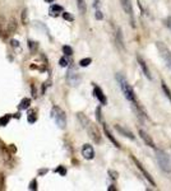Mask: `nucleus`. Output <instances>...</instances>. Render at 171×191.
Returning <instances> with one entry per match:
<instances>
[{"instance_id":"cd10ccee","label":"nucleus","mask_w":171,"mask_h":191,"mask_svg":"<svg viewBox=\"0 0 171 191\" xmlns=\"http://www.w3.org/2000/svg\"><path fill=\"white\" fill-rule=\"evenodd\" d=\"M30 190H33V191L37 190V181H36V180H32V181H31V184H30Z\"/></svg>"},{"instance_id":"20e7f679","label":"nucleus","mask_w":171,"mask_h":191,"mask_svg":"<svg viewBox=\"0 0 171 191\" xmlns=\"http://www.w3.org/2000/svg\"><path fill=\"white\" fill-rule=\"evenodd\" d=\"M51 118L56 122L60 129H65L66 126V116H65V112L58 106H54L53 110H51Z\"/></svg>"},{"instance_id":"1a4fd4ad","label":"nucleus","mask_w":171,"mask_h":191,"mask_svg":"<svg viewBox=\"0 0 171 191\" xmlns=\"http://www.w3.org/2000/svg\"><path fill=\"white\" fill-rule=\"evenodd\" d=\"M82 155L86 159L91 161L94 158V150H93V147L89 145V144H84L82 148Z\"/></svg>"},{"instance_id":"f704fd0d","label":"nucleus","mask_w":171,"mask_h":191,"mask_svg":"<svg viewBox=\"0 0 171 191\" xmlns=\"http://www.w3.org/2000/svg\"><path fill=\"white\" fill-rule=\"evenodd\" d=\"M96 112H97V118H98L100 121H101V115H100V113H101V111H100V107L97 108V111H96Z\"/></svg>"},{"instance_id":"f3484780","label":"nucleus","mask_w":171,"mask_h":191,"mask_svg":"<svg viewBox=\"0 0 171 191\" xmlns=\"http://www.w3.org/2000/svg\"><path fill=\"white\" fill-rule=\"evenodd\" d=\"M16 28H17V23L16 21L12 18L10 21H9V24H8V28H7V32L8 33H13L14 31H16Z\"/></svg>"},{"instance_id":"9b49d317","label":"nucleus","mask_w":171,"mask_h":191,"mask_svg":"<svg viewBox=\"0 0 171 191\" xmlns=\"http://www.w3.org/2000/svg\"><path fill=\"white\" fill-rule=\"evenodd\" d=\"M115 129H116V131H119V134H121L123 136L129 138L130 140H134V139H135V136L133 135V133H132L130 130H128V129L123 127L121 125H119V124H116V125H115Z\"/></svg>"},{"instance_id":"4468645a","label":"nucleus","mask_w":171,"mask_h":191,"mask_svg":"<svg viewBox=\"0 0 171 191\" xmlns=\"http://www.w3.org/2000/svg\"><path fill=\"white\" fill-rule=\"evenodd\" d=\"M103 131H105V134H106V136H107L109 139L111 140V143H112L114 145H115L116 148H120V145H119V143H117V140H116L115 138L112 136V134L110 133V130H109V129H107V126H106V125H103Z\"/></svg>"},{"instance_id":"aec40b11","label":"nucleus","mask_w":171,"mask_h":191,"mask_svg":"<svg viewBox=\"0 0 171 191\" xmlns=\"http://www.w3.org/2000/svg\"><path fill=\"white\" fill-rule=\"evenodd\" d=\"M77 5H78V9H79V12L84 14L86 13V9H87V7H86V3H84V0H77Z\"/></svg>"},{"instance_id":"9d476101","label":"nucleus","mask_w":171,"mask_h":191,"mask_svg":"<svg viewBox=\"0 0 171 191\" xmlns=\"http://www.w3.org/2000/svg\"><path fill=\"white\" fill-rule=\"evenodd\" d=\"M93 96L96 97L98 101H100V103L101 104H106L107 103V99H106V96L103 94V92H102V89L100 88V87H97V85H94V88H93Z\"/></svg>"},{"instance_id":"a878e982","label":"nucleus","mask_w":171,"mask_h":191,"mask_svg":"<svg viewBox=\"0 0 171 191\" xmlns=\"http://www.w3.org/2000/svg\"><path fill=\"white\" fill-rule=\"evenodd\" d=\"M63 18L65 19V21H69V22H72L73 19H74L72 14H69V13H66V12H63Z\"/></svg>"},{"instance_id":"2eb2a0df","label":"nucleus","mask_w":171,"mask_h":191,"mask_svg":"<svg viewBox=\"0 0 171 191\" xmlns=\"http://www.w3.org/2000/svg\"><path fill=\"white\" fill-rule=\"evenodd\" d=\"M30 106H31V99L30 98H23L21 101V103L18 104V108L19 110H27Z\"/></svg>"},{"instance_id":"412c9836","label":"nucleus","mask_w":171,"mask_h":191,"mask_svg":"<svg viewBox=\"0 0 171 191\" xmlns=\"http://www.w3.org/2000/svg\"><path fill=\"white\" fill-rule=\"evenodd\" d=\"M91 63H92V59H91V57H86V59H82V60L79 61V65L82 66V68H86V66H88Z\"/></svg>"},{"instance_id":"72a5a7b5","label":"nucleus","mask_w":171,"mask_h":191,"mask_svg":"<svg viewBox=\"0 0 171 191\" xmlns=\"http://www.w3.org/2000/svg\"><path fill=\"white\" fill-rule=\"evenodd\" d=\"M98 7H100V1H98V0H94V1H93V8L96 9Z\"/></svg>"},{"instance_id":"f257e3e1","label":"nucleus","mask_w":171,"mask_h":191,"mask_svg":"<svg viewBox=\"0 0 171 191\" xmlns=\"http://www.w3.org/2000/svg\"><path fill=\"white\" fill-rule=\"evenodd\" d=\"M116 80L119 82V85H120V88H121V90H123V93H124V97L128 99V101H130L132 103H134L135 106H138V104H137V101H135L134 90H133V88L130 87L129 84H128L126 79H125L123 75L116 74Z\"/></svg>"},{"instance_id":"bb28decb","label":"nucleus","mask_w":171,"mask_h":191,"mask_svg":"<svg viewBox=\"0 0 171 191\" xmlns=\"http://www.w3.org/2000/svg\"><path fill=\"white\" fill-rule=\"evenodd\" d=\"M55 172H59V173H60L61 176H65V175H66V170L64 168L63 166H60V167H58V168L55 170Z\"/></svg>"},{"instance_id":"7ed1b4c3","label":"nucleus","mask_w":171,"mask_h":191,"mask_svg":"<svg viewBox=\"0 0 171 191\" xmlns=\"http://www.w3.org/2000/svg\"><path fill=\"white\" fill-rule=\"evenodd\" d=\"M155 153H156V159H157V163L160 166V168L165 173H170L171 172V159H170V157L161 149H156Z\"/></svg>"},{"instance_id":"393cba45","label":"nucleus","mask_w":171,"mask_h":191,"mask_svg":"<svg viewBox=\"0 0 171 191\" xmlns=\"http://www.w3.org/2000/svg\"><path fill=\"white\" fill-rule=\"evenodd\" d=\"M59 64H60V66H63V68H65V66H68V65H69V60L66 59V57H61V59L59 60Z\"/></svg>"},{"instance_id":"f8f14e48","label":"nucleus","mask_w":171,"mask_h":191,"mask_svg":"<svg viewBox=\"0 0 171 191\" xmlns=\"http://www.w3.org/2000/svg\"><path fill=\"white\" fill-rule=\"evenodd\" d=\"M139 135H141V138H142V139H143V141L146 143L147 145H148V147H151V148H153V149H155V148H156V145H155V141L152 140V138L148 135V134H147L146 131H143V130H141V131H139Z\"/></svg>"},{"instance_id":"5701e85b","label":"nucleus","mask_w":171,"mask_h":191,"mask_svg":"<svg viewBox=\"0 0 171 191\" xmlns=\"http://www.w3.org/2000/svg\"><path fill=\"white\" fill-rule=\"evenodd\" d=\"M10 117H12L10 115H5L4 117L0 118V126H5L9 122V120H10Z\"/></svg>"},{"instance_id":"dca6fc26","label":"nucleus","mask_w":171,"mask_h":191,"mask_svg":"<svg viewBox=\"0 0 171 191\" xmlns=\"http://www.w3.org/2000/svg\"><path fill=\"white\" fill-rule=\"evenodd\" d=\"M63 7H60V5H51L50 8V14L51 16H58L59 13H63Z\"/></svg>"},{"instance_id":"b1692460","label":"nucleus","mask_w":171,"mask_h":191,"mask_svg":"<svg viewBox=\"0 0 171 191\" xmlns=\"http://www.w3.org/2000/svg\"><path fill=\"white\" fill-rule=\"evenodd\" d=\"M63 52L66 56H72L73 55V50L70 46H63Z\"/></svg>"},{"instance_id":"c85d7f7f","label":"nucleus","mask_w":171,"mask_h":191,"mask_svg":"<svg viewBox=\"0 0 171 191\" xmlns=\"http://www.w3.org/2000/svg\"><path fill=\"white\" fill-rule=\"evenodd\" d=\"M28 47H30L32 51H35L37 49V44L36 42H33V41H28Z\"/></svg>"},{"instance_id":"c9c22d12","label":"nucleus","mask_w":171,"mask_h":191,"mask_svg":"<svg viewBox=\"0 0 171 191\" xmlns=\"http://www.w3.org/2000/svg\"><path fill=\"white\" fill-rule=\"evenodd\" d=\"M12 46L18 47V41H17V40H13V41H12Z\"/></svg>"},{"instance_id":"6ab92c4d","label":"nucleus","mask_w":171,"mask_h":191,"mask_svg":"<svg viewBox=\"0 0 171 191\" xmlns=\"http://www.w3.org/2000/svg\"><path fill=\"white\" fill-rule=\"evenodd\" d=\"M161 84H162V90H164L165 96H166V97L169 98V101L171 102V90H170V88L167 87V85H166V83H165V82H162Z\"/></svg>"},{"instance_id":"2f4dec72","label":"nucleus","mask_w":171,"mask_h":191,"mask_svg":"<svg viewBox=\"0 0 171 191\" xmlns=\"http://www.w3.org/2000/svg\"><path fill=\"white\" fill-rule=\"evenodd\" d=\"M94 17H96V19H98V21H101V19L103 18V16H102V13H101V10H96V13H94Z\"/></svg>"},{"instance_id":"e433bc0d","label":"nucleus","mask_w":171,"mask_h":191,"mask_svg":"<svg viewBox=\"0 0 171 191\" xmlns=\"http://www.w3.org/2000/svg\"><path fill=\"white\" fill-rule=\"evenodd\" d=\"M45 1H46V3H53L54 0H45Z\"/></svg>"},{"instance_id":"a211bd4d","label":"nucleus","mask_w":171,"mask_h":191,"mask_svg":"<svg viewBox=\"0 0 171 191\" xmlns=\"http://www.w3.org/2000/svg\"><path fill=\"white\" fill-rule=\"evenodd\" d=\"M27 120H28V122H31V124L36 122L37 117H36V111H35V110H31V111L28 112V117H27Z\"/></svg>"},{"instance_id":"39448f33","label":"nucleus","mask_w":171,"mask_h":191,"mask_svg":"<svg viewBox=\"0 0 171 191\" xmlns=\"http://www.w3.org/2000/svg\"><path fill=\"white\" fill-rule=\"evenodd\" d=\"M66 80H68V83L70 85H78L79 82H80V75L78 74L77 69L72 66V68H69L68 73H66Z\"/></svg>"},{"instance_id":"7c9ffc66","label":"nucleus","mask_w":171,"mask_h":191,"mask_svg":"<svg viewBox=\"0 0 171 191\" xmlns=\"http://www.w3.org/2000/svg\"><path fill=\"white\" fill-rule=\"evenodd\" d=\"M164 23H165V26L169 28V30H171V17H169V18H166L165 21H164Z\"/></svg>"},{"instance_id":"4be33fe9","label":"nucleus","mask_w":171,"mask_h":191,"mask_svg":"<svg viewBox=\"0 0 171 191\" xmlns=\"http://www.w3.org/2000/svg\"><path fill=\"white\" fill-rule=\"evenodd\" d=\"M5 24H7L5 18H4L3 16H0V35H3V33H4V28H5Z\"/></svg>"},{"instance_id":"c756f323","label":"nucleus","mask_w":171,"mask_h":191,"mask_svg":"<svg viewBox=\"0 0 171 191\" xmlns=\"http://www.w3.org/2000/svg\"><path fill=\"white\" fill-rule=\"evenodd\" d=\"M109 175H110V177L112 180H116L117 178V172H115L114 170H109Z\"/></svg>"},{"instance_id":"ddd939ff","label":"nucleus","mask_w":171,"mask_h":191,"mask_svg":"<svg viewBox=\"0 0 171 191\" xmlns=\"http://www.w3.org/2000/svg\"><path fill=\"white\" fill-rule=\"evenodd\" d=\"M138 63H139V66H141L142 71H143V74L151 80L152 76H151V73H149V69H148V66H147V64L143 61V59H142V57H138Z\"/></svg>"},{"instance_id":"f03ea898","label":"nucleus","mask_w":171,"mask_h":191,"mask_svg":"<svg viewBox=\"0 0 171 191\" xmlns=\"http://www.w3.org/2000/svg\"><path fill=\"white\" fill-rule=\"evenodd\" d=\"M78 118L80 120V122L83 124V127L87 129V131L89 134V136L96 141V143H101V135H100V131L97 130V127L93 125V124L88 120L87 117L84 116L83 113H78Z\"/></svg>"},{"instance_id":"473e14b6","label":"nucleus","mask_w":171,"mask_h":191,"mask_svg":"<svg viewBox=\"0 0 171 191\" xmlns=\"http://www.w3.org/2000/svg\"><path fill=\"white\" fill-rule=\"evenodd\" d=\"M23 24H27V10L23 12Z\"/></svg>"},{"instance_id":"0eeeda50","label":"nucleus","mask_w":171,"mask_h":191,"mask_svg":"<svg viewBox=\"0 0 171 191\" xmlns=\"http://www.w3.org/2000/svg\"><path fill=\"white\" fill-rule=\"evenodd\" d=\"M130 157H132V161L134 162V164H135L137 167H138V170H139V171L142 172V173H143V176H144V178H146L147 181H148V182H149V184H151L152 186H155L156 184H155V181H153V178H152V176H151V175L148 173V172H147V171L144 170V167H143V164H142L141 162H139L138 159H137V158H135L134 155H130Z\"/></svg>"},{"instance_id":"6e6552de","label":"nucleus","mask_w":171,"mask_h":191,"mask_svg":"<svg viewBox=\"0 0 171 191\" xmlns=\"http://www.w3.org/2000/svg\"><path fill=\"white\" fill-rule=\"evenodd\" d=\"M120 4L123 7V10L129 16L130 22L133 23V26H134V13H133V7H132L130 0H120Z\"/></svg>"},{"instance_id":"423d86ee","label":"nucleus","mask_w":171,"mask_h":191,"mask_svg":"<svg viewBox=\"0 0 171 191\" xmlns=\"http://www.w3.org/2000/svg\"><path fill=\"white\" fill-rule=\"evenodd\" d=\"M157 47H158V50H160V52H161V56H162V59L165 60L166 65H167L169 68L171 69V52H170V50L162 44V42H157Z\"/></svg>"}]
</instances>
